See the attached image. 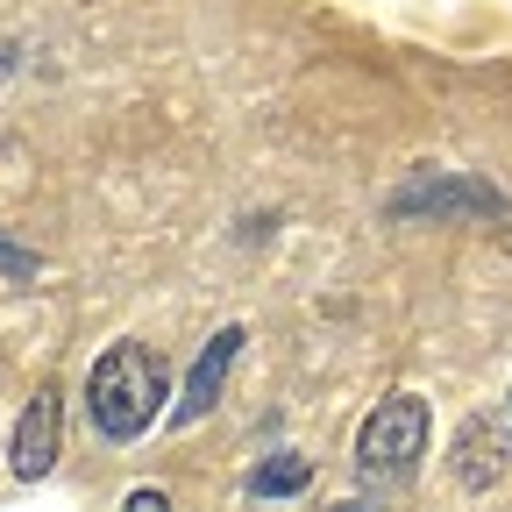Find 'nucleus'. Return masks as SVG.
<instances>
[{
    "label": "nucleus",
    "instance_id": "f03ea898",
    "mask_svg": "<svg viewBox=\"0 0 512 512\" xmlns=\"http://www.w3.org/2000/svg\"><path fill=\"white\" fill-rule=\"evenodd\" d=\"M427 456V399L420 392H392L377 399V413L356 434V470L370 484H406Z\"/></svg>",
    "mask_w": 512,
    "mask_h": 512
},
{
    "label": "nucleus",
    "instance_id": "423d86ee",
    "mask_svg": "<svg viewBox=\"0 0 512 512\" xmlns=\"http://www.w3.org/2000/svg\"><path fill=\"white\" fill-rule=\"evenodd\" d=\"M299 484H306V463H299V456H285V463H271V470H256V477H249L256 498H292Z\"/></svg>",
    "mask_w": 512,
    "mask_h": 512
},
{
    "label": "nucleus",
    "instance_id": "7ed1b4c3",
    "mask_svg": "<svg viewBox=\"0 0 512 512\" xmlns=\"http://www.w3.org/2000/svg\"><path fill=\"white\" fill-rule=\"evenodd\" d=\"M50 463H57V399H50V392H36V399L22 406V420H15L8 470H15V477H43Z\"/></svg>",
    "mask_w": 512,
    "mask_h": 512
},
{
    "label": "nucleus",
    "instance_id": "f257e3e1",
    "mask_svg": "<svg viewBox=\"0 0 512 512\" xmlns=\"http://www.w3.org/2000/svg\"><path fill=\"white\" fill-rule=\"evenodd\" d=\"M164 399H171V370L143 342H114L86 377V413L107 441H136L164 413Z\"/></svg>",
    "mask_w": 512,
    "mask_h": 512
},
{
    "label": "nucleus",
    "instance_id": "20e7f679",
    "mask_svg": "<svg viewBox=\"0 0 512 512\" xmlns=\"http://www.w3.org/2000/svg\"><path fill=\"white\" fill-rule=\"evenodd\" d=\"M498 470H505V441H498V427H491L484 413L463 420V427H456V484H463V491H491Z\"/></svg>",
    "mask_w": 512,
    "mask_h": 512
},
{
    "label": "nucleus",
    "instance_id": "39448f33",
    "mask_svg": "<svg viewBox=\"0 0 512 512\" xmlns=\"http://www.w3.org/2000/svg\"><path fill=\"white\" fill-rule=\"evenodd\" d=\"M242 356V328H221L214 342H207V356L192 363V384H185V399H178V413L171 420H200L214 399H221V377H228V363Z\"/></svg>",
    "mask_w": 512,
    "mask_h": 512
},
{
    "label": "nucleus",
    "instance_id": "0eeeda50",
    "mask_svg": "<svg viewBox=\"0 0 512 512\" xmlns=\"http://www.w3.org/2000/svg\"><path fill=\"white\" fill-rule=\"evenodd\" d=\"M0 271H8V278H29V271H36V256H29V249H8V242H0Z\"/></svg>",
    "mask_w": 512,
    "mask_h": 512
}]
</instances>
